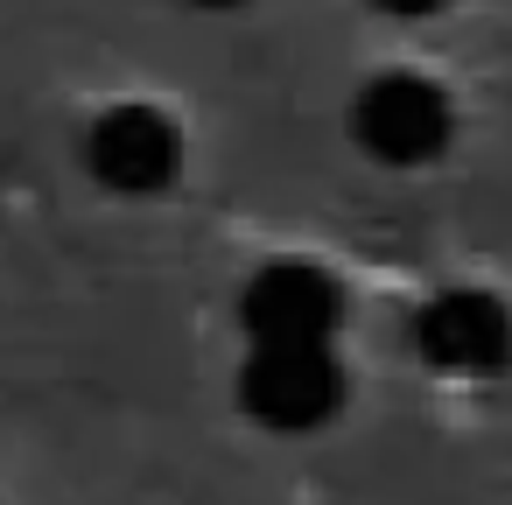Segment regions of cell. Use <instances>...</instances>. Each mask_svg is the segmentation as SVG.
<instances>
[{"mask_svg": "<svg viewBox=\"0 0 512 505\" xmlns=\"http://www.w3.org/2000/svg\"><path fill=\"white\" fill-rule=\"evenodd\" d=\"M239 407L274 435H309L344 407L337 344H253L239 365Z\"/></svg>", "mask_w": 512, "mask_h": 505, "instance_id": "obj_1", "label": "cell"}, {"mask_svg": "<svg viewBox=\"0 0 512 505\" xmlns=\"http://www.w3.org/2000/svg\"><path fill=\"white\" fill-rule=\"evenodd\" d=\"M456 134V106L435 78L421 71H379L358 99H351V141L386 162V169H421L449 148Z\"/></svg>", "mask_w": 512, "mask_h": 505, "instance_id": "obj_2", "label": "cell"}, {"mask_svg": "<svg viewBox=\"0 0 512 505\" xmlns=\"http://www.w3.org/2000/svg\"><path fill=\"white\" fill-rule=\"evenodd\" d=\"M344 323V288L316 260H267L239 288V330L253 344H330Z\"/></svg>", "mask_w": 512, "mask_h": 505, "instance_id": "obj_3", "label": "cell"}, {"mask_svg": "<svg viewBox=\"0 0 512 505\" xmlns=\"http://www.w3.org/2000/svg\"><path fill=\"white\" fill-rule=\"evenodd\" d=\"M414 351L449 379H498L512 365V309L491 288H442L414 309Z\"/></svg>", "mask_w": 512, "mask_h": 505, "instance_id": "obj_4", "label": "cell"}, {"mask_svg": "<svg viewBox=\"0 0 512 505\" xmlns=\"http://www.w3.org/2000/svg\"><path fill=\"white\" fill-rule=\"evenodd\" d=\"M85 169L120 197H162L183 176V127L155 106H106L85 134Z\"/></svg>", "mask_w": 512, "mask_h": 505, "instance_id": "obj_5", "label": "cell"}, {"mask_svg": "<svg viewBox=\"0 0 512 505\" xmlns=\"http://www.w3.org/2000/svg\"><path fill=\"white\" fill-rule=\"evenodd\" d=\"M379 15H393V22H421V15H442L449 0H372Z\"/></svg>", "mask_w": 512, "mask_h": 505, "instance_id": "obj_6", "label": "cell"}, {"mask_svg": "<svg viewBox=\"0 0 512 505\" xmlns=\"http://www.w3.org/2000/svg\"><path fill=\"white\" fill-rule=\"evenodd\" d=\"M183 8H204V15H225V8H246V0H183Z\"/></svg>", "mask_w": 512, "mask_h": 505, "instance_id": "obj_7", "label": "cell"}]
</instances>
